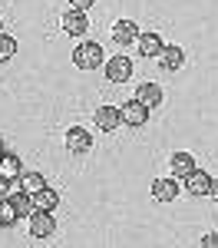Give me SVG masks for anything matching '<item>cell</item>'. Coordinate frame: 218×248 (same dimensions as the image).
<instances>
[{"mask_svg":"<svg viewBox=\"0 0 218 248\" xmlns=\"http://www.w3.org/2000/svg\"><path fill=\"white\" fill-rule=\"evenodd\" d=\"M73 63H76L79 70H99L106 60H102V46L93 43V40H86V43H79L76 50H73Z\"/></svg>","mask_w":218,"mask_h":248,"instance_id":"cell-1","label":"cell"},{"mask_svg":"<svg viewBox=\"0 0 218 248\" xmlns=\"http://www.w3.org/2000/svg\"><path fill=\"white\" fill-rule=\"evenodd\" d=\"M30 235H33V238H53V235H57V218H53V212H46V209L30 212Z\"/></svg>","mask_w":218,"mask_h":248,"instance_id":"cell-2","label":"cell"},{"mask_svg":"<svg viewBox=\"0 0 218 248\" xmlns=\"http://www.w3.org/2000/svg\"><path fill=\"white\" fill-rule=\"evenodd\" d=\"M89 149H93V133H86L83 126L66 129V153L70 155H86Z\"/></svg>","mask_w":218,"mask_h":248,"instance_id":"cell-3","label":"cell"},{"mask_svg":"<svg viewBox=\"0 0 218 248\" xmlns=\"http://www.w3.org/2000/svg\"><path fill=\"white\" fill-rule=\"evenodd\" d=\"M119 119H122L129 129H139V126H145V119H149V106H142L139 99H129L126 106H119Z\"/></svg>","mask_w":218,"mask_h":248,"instance_id":"cell-4","label":"cell"},{"mask_svg":"<svg viewBox=\"0 0 218 248\" xmlns=\"http://www.w3.org/2000/svg\"><path fill=\"white\" fill-rule=\"evenodd\" d=\"M106 77L113 79V83H126V79H132V60L129 57H113L106 63Z\"/></svg>","mask_w":218,"mask_h":248,"instance_id":"cell-5","label":"cell"},{"mask_svg":"<svg viewBox=\"0 0 218 248\" xmlns=\"http://www.w3.org/2000/svg\"><path fill=\"white\" fill-rule=\"evenodd\" d=\"M63 30L70 33V37H83L86 30H89V20H86V10H70V14H63Z\"/></svg>","mask_w":218,"mask_h":248,"instance_id":"cell-6","label":"cell"},{"mask_svg":"<svg viewBox=\"0 0 218 248\" xmlns=\"http://www.w3.org/2000/svg\"><path fill=\"white\" fill-rule=\"evenodd\" d=\"M159 63H162V70H165V73H175V70L185 66V50H182V46H162Z\"/></svg>","mask_w":218,"mask_h":248,"instance_id":"cell-7","label":"cell"},{"mask_svg":"<svg viewBox=\"0 0 218 248\" xmlns=\"http://www.w3.org/2000/svg\"><path fill=\"white\" fill-rule=\"evenodd\" d=\"M113 40H116V43H122V46L136 43V40H139L136 20H116V23H113Z\"/></svg>","mask_w":218,"mask_h":248,"instance_id":"cell-8","label":"cell"},{"mask_svg":"<svg viewBox=\"0 0 218 248\" xmlns=\"http://www.w3.org/2000/svg\"><path fill=\"white\" fill-rule=\"evenodd\" d=\"M136 99L142 103V106L156 109V106H162V86H156V83H139L136 86Z\"/></svg>","mask_w":218,"mask_h":248,"instance_id":"cell-9","label":"cell"},{"mask_svg":"<svg viewBox=\"0 0 218 248\" xmlns=\"http://www.w3.org/2000/svg\"><path fill=\"white\" fill-rule=\"evenodd\" d=\"M7 199H10V205L17 209L20 218H30V212H33V195H30V192H23L17 186V189H10V195H7Z\"/></svg>","mask_w":218,"mask_h":248,"instance_id":"cell-10","label":"cell"},{"mask_svg":"<svg viewBox=\"0 0 218 248\" xmlns=\"http://www.w3.org/2000/svg\"><path fill=\"white\" fill-rule=\"evenodd\" d=\"M175 195H178L175 175H172V179H156V182H152V199H156V202H172Z\"/></svg>","mask_w":218,"mask_h":248,"instance_id":"cell-11","label":"cell"},{"mask_svg":"<svg viewBox=\"0 0 218 248\" xmlns=\"http://www.w3.org/2000/svg\"><path fill=\"white\" fill-rule=\"evenodd\" d=\"M169 162H172V175H175V179H189V175L195 172V155L192 153H175Z\"/></svg>","mask_w":218,"mask_h":248,"instance_id":"cell-12","label":"cell"},{"mask_svg":"<svg viewBox=\"0 0 218 248\" xmlns=\"http://www.w3.org/2000/svg\"><path fill=\"white\" fill-rule=\"evenodd\" d=\"M136 46H139V57H159L165 43H162V37H159V33H139Z\"/></svg>","mask_w":218,"mask_h":248,"instance_id":"cell-13","label":"cell"},{"mask_svg":"<svg viewBox=\"0 0 218 248\" xmlns=\"http://www.w3.org/2000/svg\"><path fill=\"white\" fill-rule=\"evenodd\" d=\"M119 123H122V119H119V106H99L96 109V126L102 133H113Z\"/></svg>","mask_w":218,"mask_h":248,"instance_id":"cell-14","label":"cell"},{"mask_svg":"<svg viewBox=\"0 0 218 248\" xmlns=\"http://www.w3.org/2000/svg\"><path fill=\"white\" fill-rule=\"evenodd\" d=\"M20 175H23V166H20L17 155L3 153V159H0V179H7V182H17Z\"/></svg>","mask_w":218,"mask_h":248,"instance_id":"cell-15","label":"cell"},{"mask_svg":"<svg viewBox=\"0 0 218 248\" xmlns=\"http://www.w3.org/2000/svg\"><path fill=\"white\" fill-rule=\"evenodd\" d=\"M185 186H189V192H192V195H208V189H212V175L195 169L189 179H185Z\"/></svg>","mask_w":218,"mask_h":248,"instance_id":"cell-16","label":"cell"},{"mask_svg":"<svg viewBox=\"0 0 218 248\" xmlns=\"http://www.w3.org/2000/svg\"><path fill=\"white\" fill-rule=\"evenodd\" d=\"M57 202H59V192L57 189H43L40 192H33V209H46V212H53L57 209Z\"/></svg>","mask_w":218,"mask_h":248,"instance_id":"cell-17","label":"cell"},{"mask_svg":"<svg viewBox=\"0 0 218 248\" xmlns=\"http://www.w3.org/2000/svg\"><path fill=\"white\" fill-rule=\"evenodd\" d=\"M43 186H46V182H43V175H40V172H27V175H20V189L30 192V195H33V192H40Z\"/></svg>","mask_w":218,"mask_h":248,"instance_id":"cell-18","label":"cell"},{"mask_svg":"<svg viewBox=\"0 0 218 248\" xmlns=\"http://www.w3.org/2000/svg\"><path fill=\"white\" fill-rule=\"evenodd\" d=\"M17 218L20 215H17V209L10 205V199H0V229H10Z\"/></svg>","mask_w":218,"mask_h":248,"instance_id":"cell-19","label":"cell"},{"mask_svg":"<svg viewBox=\"0 0 218 248\" xmlns=\"http://www.w3.org/2000/svg\"><path fill=\"white\" fill-rule=\"evenodd\" d=\"M17 53V40L7 37V33H0V60H10Z\"/></svg>","mask_w":218,"mask_h":248,"instance_id":"cell-20","label":"cell"},{"mask_svg":"<svg viewBox=\"0 0 218 248\" xmlns=\"http://www.w3.org/2000/svg\"><path fill=\"white\" fill-rule=\"evenodd\" d=\"M202 245H205V248H218V232L205 235V238H202Z\"/></svg>","mask_w":218,"mask_h":248,"instance_id":"cell-21","label":"cell"},{"mask_svg":"<svg viewBox=\"0 0 218 248\" xmlns=\"http://www.w3.org/2000/svg\"><path fill=\"white\" fill-rule=\"evenodd\" d=\"M70 3H73V10H89L96 0H70Z\"/></svg>","mask_w":218,"mask_h":248,"instance_id":"cell-22","label":"cell"},{"mask_svg":"<svg viewBox=\"0 0 218 248\" xmlns=\"http://www.w3.org/2000/svg\"><path fill=\"white\" fill-rule=\"evenodd\" d=\"M208 195H212V199H215V202H218V179H215V182H212V189H208Z\"/></svg>","mask_w":218,"mask_h":248,"instance_id":"cell-23","label":"cell"},{"mask_svg":"<svg viewBox=\"0 0 218 248\" xmlns=\"http://www.w3.org/2000/svg\"><path fill=\"white\" fill-rule=\"evenodd\" d=\"M0 159H3V142H0Z\"/></svg>","mask_w":218,"mask_h":248,"instance_id":"cell-24","label":"cell"},{"mask_svg":"<svg viewBox=\"0 0 218 248\" xmlns=\"http://www.w3.org/2000/svg\"><path fill=\"white\" fill-rule=\"evenodd\" d=\"M0 33H3V20H0Z\"/></svg>","mask_w":218,"mask_h":248,"instance_id":"cell-25","label":"cell"}]
</instances>
